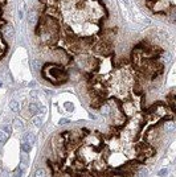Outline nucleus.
<instances>
[{
  "instance_id": "f257e3e1",
  "label": "nucleus",
  "mask_w": 176,
  "mask_h": 177,
  "mask_svg": "<svg viewBox=\"0 0 176 177\" xmlns=\"http://www.w3.org/2000/svg\"><path fill=\"white\" fill-rule=\"evenodd\" d=\"M35 25L39 45L61 56L64 67L75 60L87 73L114 54L117 25L105 0H40Z\"/></svg>"
},
{
  "instance_id": "f03ea898",
  "label": "nucleus",
  "mask_w": 176,
  "mask_h": 177,
  "mask_svg": "<svg viewBox=\"0 0 176 177\" xmlns=\"http://www.w3.org/2000/svg\"><path fill=\"white\" fill-rule=\"evenodd\" d=\"M11 16V0H0V61L7 57L15 37Z\"/></svg>"
},
{
  "instance_id": "7ed1b4c3",
  "label": "nucleus",
  "mask_w": 176,
  "mask_h": 177,
  "mask_svg": "<svg viewBox=\"0 0 176 177\" xmlns=\"http://www.w3.org/2000/svg\"><path fill=\"white\" fill-rule=\"evenodd\" d=\"M143 3L154 15L173 16L175 0H143Z\"/></svg>"
},
{
  "instance_id": "20e7f679",
  "label": "nucleus",
  "mask_w": 176,
  "mask_h": 177,
  "mask_svg": "<svg viewBox=\"0 0 176 177\" xmlns=\"http://www.w3.org/2000/svg\"><path fill=\"white\" fill-rule=\"evenodd\" d=\"M24 140H25V143H28V144H33L35 141H36V137H35V135L33 134H31V132H28L27 135H25V137H24Z\"/></svg>"
},
{
  "instance_id": "39448f33",
  "label": "nucleus",
  "mask_w": 176,
  "mask_h": 177,
  "mask_svg": "<svg viewBox=\"0 0 176 177\" xmlns=\"http://www.w3.org/2000/svg\"><path fill=\"white\" fill-rule=\"evenodd\" d=\"M35 177H46V172H45V169H42V168L37 169V170L35 172Z\"/></svg>"
},
{
  "instance_id": "423d86ee",
  "label": "nucleus",
  "mask_w": 176,
  "mask_h": 177,
  "mask_svg": "<svg viewBox=\"0 0 176 177\" xmlns=\"http://www.w3.org/2000/svg\"><path fill=\"white\" fill-rule=\"evenodd\" d=\"M9 107H11L12 111H19V103H17V101H11Z\"/></svg>"
},
{
  "instance_id": "0eeeda50",
  "label": "nucleus",
  "mask_w": 176,
  "mask_h": 177,
  "mask_svg": "<svg viewBox=\"0 0 176 177\" xmlns=\"http://www.w3.org/2000/svg\"><path fill=\"white\" fill-rule=\"evenodd\" d=\"M7 137H8V136H7L3 131H0V145H3V144L7 141Z\"/></svg>"
},
{
  "instance_id": "6e6552de",
  "label": "nucleus",
  "mask_w": 176,
  "mask_h": 177,
  "mask_svg": "<svg viewBox=\"0 0 176 177\" xmlns=\"http://www.w3.org/2000/svg\"><path fill=\"white\" fill-rule=\"evenodd\" d=\"M31 148H32V147H31V144H28V143H23V144H21V149H23V152H25V153H27V152H31Z\"/></svg>"
},
{
  "instance_id": "1a4fd4ad",
  "label": "nucleus",
  "mask_w": 176,
  "mask_h": 177,
  "mask_svg": "<svg viewBox=\"0 0 176 177\" xmlns=\"http://www.w3.org/2000/svg\"><path fill=\"white\" fill-rule=\"evenodd\" d=\"M23 172H24V169H21L20 166L15 170V173H13V176L12 177H23Z\"/></svg>"
},
{
  "instance_id": "9d476101",
  "label": "nucleus",
  "mask_w": 176,
  "mask_h": 177,
  "mask_svg": "<svg viewBox=\"0 0 176 177\" xmlns=\"http://www.w3.org/2000/svg\"><path fill=\"white\" fill-rule=\"evenodd\" d=\"M147 176H148V169L142 168V169L139 170V177H147Z\"/></svg>"
},
{
  "instance_id": "9b49d317",
  "label": "nucleus",
  "mask_w": 176,
  "mask_h": 177,
  "mask_svg": "<svg viewBox=\"0 0 176 177\" xmlns=\"http://www.w3.org/2000/svg\"><path fill=\"white\" fill-rule=\"evenodd\" d=\"M33 123H35V126H37V127H40V126L42 124V119H41L40 116H36V118L33 119Z\"/></svg>"
},
{
  "instance_id": "f8f14e48",
  "label": "nucleus",
  "mask_w": 176,
  "mask_h": 177,
  "mask_svg": "<svg viewBox=\"0 0 176 177\" xmlns=\"http://www.w3.org/2000/svg\"><path fill=\"white\" fill-rule=\"evenodd\" d=\"M37 109H39L37 105H35V103H31V105H29V111H31L32 114H35V112L37 111Z\"/></svg>"
},
{
  "instance_id": "ddd939ff",
  "label": "nucleus",
  "mask_w": 176,
  "mask_h": 177,
  "mask_svg": "<svg viewBox=\"0 0 176 177\" xmlns=\"http://www.w3.org/2000/svg\"><path fill=\"white\" fill-rule=\"evenodd\" d=\"M3 132H4V134L8 136V135L12 132V128H11V126H4V127H3Z\"/></svg>"
},
{
  "instance_id": "4468645a",
  "label": "nucleus",
  "mask_w": 176,
  "mask_h": 177,
  "mask_svg": "<svg viewBox=\"0 0 176 177\" xmlns=\"http://www.w3.org/2000/svg\"><path fill=\"white\" fill-rule=\"evenodd\" d=\"M158 174H159L160 177H164V176H167V174H168V169H160Z\"/></svg>"
},
{
  "instance_id": "2eb2a0df",
  "label": "nucleus",
  "mask_w": 176,
  "mask_h": 177,
  "mask_svg": "<svg viewBox=\"0 0 176 177\" xmlns=\"http://www.w3.org/2000/svg\"><path fill=\"white\" fill-rule=\"evenodd\" d=\"M15 127L19 128V130L21 131V130H23V124H21V122H20V120H15Z\"/></svg>"
},
{
  "instance_id": "dca6fc26",
  "label": "nucleus",
  "mask_w": 176,
  "mask_h": 177,
  "mask_svg": "<svg viewBox=\"0 0 176 177\" xmlns=\"http://www.w3.org/2000/svg\"><path fill=\"white\" fill-rule=\"evenodd\" d=\"M65 107L68 109V111H73V109H74V106L72 103H65Z\"/></svg>"
},
{
  "instance_id": "f3484780",
  "label": "nucleus",
  "mask_w": 176,
  "mask_h": 177,
  "mask_svg": "<svg viewBox=\"0 0 176 177\" xmlns=\"http://www.w3.org/2000/svg\"><path fill=\"white\" fill-rule=\"evenodd\" d=\"M70 120H68V119H61L60 120V126H65V124H68Z\"/></svg>"
}]
</instances>
